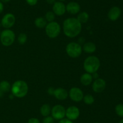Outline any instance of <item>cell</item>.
<instances>
[{
	"mask_svg": "<svg viewBox=\"0 0 123 123\" xmlns=\"http://www.w3.org/2000/svg\"><path fill=\"white\" fill-rule=\"evenodd\" d=\"M82 30V24L75 18L66 19L63 23L64 33L68 37H74L78 36Z\"/></svg>",
	"mask_w": 123,
	"mask_h": 123,
	"instance_id": "cell-1",
	"label": "cell"
},
{
	"mask_svg": "<svg viewBox=\"0 0 123 123\" xmlns=\"http://www.w3.org/2000/svg\"><path fill=\"white\" fill-rule=\"evenodd\" d=\"M11 91L13 96L18 98H23L28 92V86L23 80H17L11 86Z\"/></svg>",
	"mask_w": 123,
	"mask_h": 123,
	"instance_id": "cell-2",
	"label": "cell"
},
{
	"mask_svg": "<svg viewBox=\"0 0 123 123\" xmlns=\"http://www.w3.org/2000/svg\"><path fill=\"white\" fill-rule=\"evenodd\" d=\"M100 66L99 59L96 56H90L86 58L84 63V68L89 74L96 72Z\"/></svg>",
	"mask_w": 123,
	"mask_h": 123,
	"instance_id": "cell-3",
	"label": "cell"
},
{
	"mask_svg": "<svg viewBox=\"0 0 123 123\" xmlns=\"http://www.w3.org/2000/svg\"><path fill=\"white\" fill-rule=\"evenodd\" d=\"M15 37V34L12 30L10 29H6L1 31L0 34V41L4 46L8 47L14 43Z\"/></svg>",
	"mask_w": 123,
	"mask_h": 123,
	"instance_id": "cell-4",
	"label": "cell"
},
{
	"mask_svg": "<svg viewBox=\"0 0 123 123\" xmlns=\"http://www.w3.org/2000/svg\"><path fill=\"white\" fill-rule=\"evenodd\" d=\"M45 31L48 37L54 39L60 34L61 32V27L56 22H50L45 27Z\"/></svg>",
	"mask_w": 123,
	"mask_h": 123,
	"instance_id": "cell-5",
	"label": "cell"
},
{
	"mask_svg": "<svg viewBox=\"0 0 123 123\" xmlns=\"http://www.w3.org/2000/svg\"><path fill=\"white\" fill-rule=\"evenodd\" d=\"M82 48L80 44L76 42H70L66 47V52L72 58H77L80 55Z\"/></svg>",
	"mask_w": 123,
	"mask_h": 123,
	"instance_id": "cell-6",
	"label": "cell"
},
{
	"mask_svg": "<svg viewBox=\"0 0 123 123\" xmlns=\"http://www.w3.org/2000/svg\"><path fill=\"white\" fill-rule=\"evenodd\" d=\"M66 109L61 105H55L51 109L52 116L54 119L61 120L66 116Z\"/></svg>",
	"mask_w": 123,
	"mask_h": 123,
	"instance_id": "cell-7",
	"label": "cell"
},
{
	"mask_svg": "<svg viewBox=\"0 0 123 123\" xmlns=\"http://www.w3.org/2000/svg\"><path fill=\"white\" fill-rule=\"evenodd\" d=\"M15 21L16 18L14 14L8 13L2 17L1 19V25L5 28L9 29L14 25Z\"/></svg>",
	"mask_w": 123,
	"mask_h": 123,
	"instance_id": "cell-8",
	"label": "cell"
},
{
	"mask_svg": "<svg viewBox=\"0 0 123 123\" xmlns=\"http://www.w3.org/2000/svg\"><path fill=\"white\" fill-rule=\"evenodd\" d=\"M68 95L71 100L75 102L82 101L84 98V93L79 88H72L70 90Z\"/></svg>",
	"mask_w": 123,
	"mask_h": 123,
	"instance_id": "cell-9",
	"label": "cell"
},
{
	"mask_svg": "<svg viewBox=\"0 0 123 123\" xmlns=\"http://www.w3.org/2000/svg\"><path fill=\"white\" fill-rule=\"evenodd\" d=\"M80 115L79 109L76 106H70L66 109V116L71 121H74L78 119Z\"/></svg>",
	"mask_w": 123,
	"mask_h": 123,
	"instance_id": "cell-10",
	"label": "cell"
},
{
	"mask_svg": "<svg viewBox=\"0 0 123 123\" xmlns=\"http://www.w3.org/2000/svg\"><path fill=\"white\" fill-rule=\"evenodd\" d=\"M106 83L105 80L103 78H98L95 80L92 84V90L96 93H100L103 92L106 88Z\"/></svg>",
	"mask_w": 123,
	"mask_h": 123,
	"instance_id": "cell-11",
	"label": "cell"
},
{
	"mask_svg": "<svg viewBox=\"0 0 123 123\" xmlns=\"http://www.w3.org/2000/svg\"><path fill=\"white\" fill-rule=\"evenodd\" d=\"M53 12L57 16H62L66 12V7L64 4L61 1H56L53 4Z\"/></svg>",
	"mask_w": 123,
	"mask_h": 123,
	"instance_id": "cell-12",
	"label": "cell"
},
{
	"mask_svg": "<svg viewBox=\"0 0 123 123\" xmlns=\"http://www.w3.org/2000/svg\"><path fill=\"white\" fill-rule=\"evenodd\" d=\"M121 8L119 7H117V6H114V7H112L109 10V12L108 13V18L111 20L115 21V20H118L119 19V18L121 16Z\"/></svg>",
	"mask_w": 123,
	"mask_h": 123,
	"instance_id": "cell-13",
	"label": "cell"
},
{
	"mask_svg": "<svg viewBox=\"0 0 123 123\" xmlns=\"http://www.w3.org/2000/svg\"><path fill=\"white\" fill-rule=\"evenodd\" d=\"M66 11L72 14H76L80 10V6L79 3L74 1L68 2L66 6Z\"/></svg>",
	"mask_w": 123,
	"mask_h": 123,
	"instance_id": "cell-14",
	"label": "cell"
},
{
	"mask_svg": "<svg viewBox=\"0 0 123 123\" xmlns=\"http://www.w3.org/2000/svg\"><path fill=\"white\" fill-rule=\"evenodd\" d=\"M54 95L56 99L59 100H64L68 96V94L67 90L64 88H59L55 89Z\"/></svg>",
	"mask_w": 123,
	"mask_h": 123,
	"instance_id": "cell-15",
	"label": "cell"
},
{
	"mask_svg": "<svg viewBox=\"0 0 123 123\" xmlns=\"http://www.w3.org/2000/svg\"><path fill=\"white\" fill-rule=\"evenodd\" d=\"M92 76L91 74H89L88 72L82 75L80 77V80L82 84L84 86H88L91 83L92 81Z\"/></svg>",
	"mask_w": 123,
	"mask_h": 123,
	"instance_id": "cell-16",
	"label": "cell"
},
{
	"mask_svg": "<svg viewBox=\"0 0 123 123\" xmlns=\"http://www.w3.org/2000/svg\"><path fill=\"white\" fill-rule=\"evenodd\" d=\"M83 50L86 53H93L96 50V46L93 42H88L83 46Z\"/></svg>",
	"mask_w": 123,
	"mask_h": 123,
	"instance_id": "cell-17",
	"label": "cell"
},
{
	"mask_svg": "<svg viewBox=\"0 0 123 123\" xmlns=\"http://www.w3.org/2000/svg\"><path fill=\"white\" fill-rule=\"evenodd\" d=\"M40 113L42 116L46 117L49 116L51 113V108L50 106L48 104H44L40 108Z\"/></svg>",
	"mask_w": 123,
	"mask_h": 123,
	"instance_id": "cell-18",
	"label": "cell"
},
{
	"mask_svg": "<svg viewBox=\"0 0 123 123\" xmlns=\"http://www.w3.org/2000/svg\"><path fill=\"white\" fill-rule=\"evenodd\" d=\"M34 24L37 28H45V27L46 26L47 21L45 18H42V17H38L36 19Z\"/></svg>",
	"mask_w": 123,
	"mask_h": 123,
	"instance_id": "cell-19",
	"label": "cell"
},
{
	"mask_svg": "<svg viewBox=\"0 0 123 123\" xmlns=\"http://www.w3.org/2000/svg\"><path fill=\"white\" fill-rule=\"evenodd\" d=\"M77 19L81 24H85V23L87 22V21L89 19L88 13L86 12H81V13H80L78 14Z\"/></svg>",
	"mask_w": 123,
	"mask_h": 123,
	"instance_id": "cell-20",
	"label": "cell"
},
{
	"mask_svg": "<svg viewBox=\"0 0 123 123\" xmlns=\"http://www.w3.org/2000/svg\"><path fill=\"white\" fill-rule=\"evenodd\" d=\"M10 84L7 81L3 80L0 82V90L3 93H7L10 90Z\"/></svg>",
	"mask_w": 123,
	"mask_h": 123,
	"instance_id": "cell-21",
	"label": "cell"
},
{
	"mask_svg": "<svg viewBox=\"0 0 123 123\" xmlns=\"http://www.w3.org/2000/svg\"><path fill=\"white\" fill-rule=\"evenodd\" d=\"M83 100H84V102L85 104L91 105L92 104H93L94 102V96L92 95L88 94V95H86L85 96H84Z\"/></svg>",
	"mask_w": 123,
	"mask_h": 123,
	"instance_id": "cell-22",
	"label": "cell"
},
{
	"mask_svg": "<svg viewBox=\"0 0 123 123\" xmlns=\"http://www.w3.org/2000/svg\"><path fill=\"white\" fill-rule=\"evenodd\" d=\"M115 113L118 116L123 118V104H118L115 106Z\"/></svg>",
	"mask_w": 123,
	"mask_h": 123,
	"instance_id": "cell-23",
	"label": "cell"
},
{
	"mask_svg": "<svg viewBox=\"0 0 123 123\" xmlns=\"http://www.w3.org/2000/svg\"><path fill=\"white\" fill-rule=\"evenodd\" d=\"M55 18V14H54V12H51V11H49L45 14V19L46 20V21L49 22L54 21Z\"/></svg>",
	"mask_w": 123,
	"mask_h": 123,
	"instance_id": "cell-24",
	"label": "cell"
},
{
	"mask_svg": "<svg viewBox=\"0 0 123 123\" xmlns=\"http://www.w3.org/2000/svg\"><path fill=\"white\" fill-rule=\"evenodd\" d=\"M18 42L20 44L24 45L25 44V42L27 41V36L25 33H22L18 36Z\"/></svg>",
	"mask_w": 123,
	"mask_h": 123,
	"instance_id": "cell-25",
	"label": "cell"
},
{
	"mask_svg": "<svg viewBox=\"0 0 123 123\" xmlns=\"http://www.w3.org/2000/svg\"><path fill=\"white\" fill-rule=\"evenodd\" d=\"M43 123H54V119L52 116H48L44 117L43 120Z\"/></svg>",
	"mask_w": 123,
	"mask_h": 123,
	"instance_id": "cell-26",
	"label": "cell"
},
{
	"mask_svg": "<svg viewBox=\"0 0 123 123\" xmlns=\"http://www.w3.org/2000/svg\"><path fill=\"white\" fill-rule=\"evenodd\" d=\"M26 3L31 6H34L37 4L38 0H25Z\"/></svg>",
	"mask_w": 123,
	"mask_h": 123,
	"instance_id": "cell-27",
	"label": "cell"
},
{
	"mask_svg": "<svg viewBox=\"0 0 123 123\" xmlns=\"http://www.w3.org/2000/svg\"><path fill=\"white\" fill-rule=\"evenodd\" d=\"M27 123H40V121L36 118H31L29 119Z\"/></svg>",
	"mask_w": 123,
	"mask_h": 123,
	"instance_id": "cell-28",
	"label": "cell"
},
{
	"mask_svg": "<svg viewBox=\"0 0 123 123\" xmlns=\"http://www.w3.org/2000/svg\"><path fill=\"white\" fill-rule=\"evenodd\" d=\"M58 123H73L72 121L67 119V118H63V119L60 120Z\"/></svg>",
	"mask_w": 123,
	"mask_h": 123,
	"instance_id": "cell-29",
	"label": "cell"
},
{
	"mask_svg": "<svg viewBox=\"0 0 123 123\" xmlns=\"http://www.w3.org/2000/svg\"><path fill=\"white\" fill-rule=\"evenodd\" d=\"M54 90H55V89H54V88H49V89H48V92L49 93V94H50V95H54Z\"/></svg>",
	"mask_w": 123,
	"mask_h": 123,
	"instance_id": "cell-30",
	"label": "cell"
},
{
	"mask_svg": "<svg viewBox=\"0 0 123 123\" xmlns=\"http://www.w3.org/2000/svg\"><path fill=\"white\" fill-rule=\"evenodd\" d=\"M4 10V5L1 1H0V14L3 12Z\"/></svg>",
	"mask_w": 123,
	"mask_h": 123,
	"instance_id": "cell-31",
	"label": "cell"
},
{
	"mask_svg": "<svg viewBox=\"0 0 123 123\" xmlns=\"http://www.w3.org/2000/svg\"><path fill=\"white\" fill-rule=\"evenodd\" d=\"M46 1L49 4H54L56 2L55 0H46Z\"/></svg>",
	"mask_w": 123,
	"mask_h": 123,
	"instance_id": "cell-32",
	"label": "cell"
},
{
	"mask_svg": "<svg viewBox=\"0 0 123 123\" xmlns=\"http://www.w3.org/2000/svg\"><path fill=\"white\" fill-rule=\"evenodd\" d=\"M92 76V78H96V79L98 78V74H97V72H94V73H93V75Z\"/></svg>",
	"mask_w": 123,
	"mask_h": 123,
	"instance_id": "cell-33",
	"label": "cell"
},
{
	"mask_svg": "<svg viewBox=\"0 0 123 123\" xmlns=\"http://www.w3.org/2000/svg\"><path fill=\"white\" fill-rule=\"evenodd\" d=\"M11 0H1V2H2V3H7V2H10V1Z\"/></svg>",
	"mask_w": 123,
	"mask_h": 123,
	"instance_id": "cell-34",
	"label": "cell"
},
{
	"mask_svg": "<svg viewBox=\"0 0 123 123\" xmlns=\"http://www.w3.org/2000/svg\"><path fill=\"white\" fill-rule=\"evenodd\" d=\"M2 94H3V92L0 90V97H1V96H2Z\"/></svg>",
	"mask_w": 123,
	"mask_h": 123,
	"instance_id": "cell-35",
	"label": "cell"
},
{
	"mask_svg": "<svg viewBox=\"0 0 123 123\" xmlns=\"http://www.w3.org/2000/svg\"><path fill=\"white\" fill-rule=\"evenodd\" d=\"M118 123H123V118L122 119H121V120H120V121H119Z\"/></svg>",
	"mask_w": 123,
	"mask_h": 123,
	"instance_id": "cell-36",
	"label": "cell"
},
{
	"mask_svg": "<svg viewBox=\"0 0 123 123\" xmlns=\"http://www.w3.org/2000/svg\"><path fill=\"white\" fill-rule=\"evenodd\" d=\"M59 1H61V2H62V1H66V0H58Z\"/></svg>",
	"mask_w": 123,
	"mask_h": 123,
	"instance_id": "cell-37",
	"label": "cell"
},
{
	"mask_svg": "<svg viewBox=\"0 0 123 123\" xmlns=\"http://www.w3.org/2000/svg\"><path fill=\"white\" fill-rule=\"evenodd\" d=\"M98 123V122H95V123Z\"/></svg>",
	"mask_w": 123,
	"mask_h": 123,
	"instance_id": "cell-38",
	"label": "cell"
},
{
	"mask_svg": "<svg viewBox=\"0 0 123 123\" xmlns=\"http://www.w3.org/2000/svg\"><path fill=\"white\" fill-rule=\"evenodd\" d=\"M1 30H0V34H1Z\"/></svg>",
	"mask_w": 123,
	"mask_h": 123,
	"instance_id": "cell-39",
	"label": "cell"
},
{
	"mask_svg": "<svg viewBox=\"0 0 123 123\" xmlns=\"http://www.w3.org/2000/svg\"><path fill=\"white\" fill-rule=\"evenodd\" d=\"M0 1H1V0H0Z\"/></svg>",
	"mask_w": 123,
	"mask_h": 123,
	"instance_id": "cell-40",
	"label": "cell"
}]
</instances>
